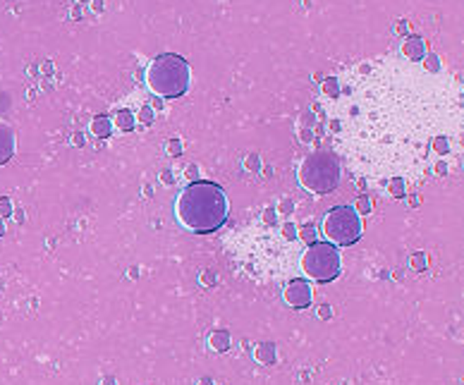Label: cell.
<instances>
[{
  "label": "cell",
  "instance_id": "1f68e13d",
  "mask_svg": "<svg viewBox=\"0 0 464 385\" xmlns=\"http://www.w3.org/2000/svg\"><path fill=\"white\" fill-rule=\"evenodd\" d=\"M409 29V24L407 22H400V24H395V31H407Z\"/></svg>",
  "mask_w": 464,
  "mask_h": 385
},
{
  "label": "cell",
  "instance_id": "4316f807",
  "mask_svg": "<svg viewBox=\"0 0 464 385\" xmlns=\"http://www.w3.org/2000/svg\"><path fill=\"white\" fill-rule=\"evenodd\" d=\"M72 144H75V147H84V134H72Z\"/></svg>",
  "mask_w": 464,
  "mask_h": 385
},
{
  "label": "cell",
  "instance_id": "8fae6325",
  "mask_svg": "<svg viewBox=\"0 0 464 385\" xmlns=\"http://www.w3.org/2000/svg\"><path fill=\"white\" fill-rule=\"evenodd\" d=\"M208 345L213 347L216 352H225L228 347H230V332L225 330H216L211 335V340H208Z\"/></svg>",
  "mask_w": 464,
  "mask_h": 385
},
{
  "label": "cell",
  "instance_id": "f1b7e54d",
  "mask_svg": "<svg viewBox=\"0 0 464 385\" xmlns=\"http://www.w3.org/2000/svg\"><path fill=\"white\" fill-rule=\"evenodd\" d=\"M319 316H321V319H331V306H321Z\"/></svg>",
  "mask_w": 464,
  "mask_h": 385
},
{
  "label": "cell",
  "instance_id": "ac0fdd59",
  "mask_svg": "<svg viewBox=\"0 0 464 385\" xmlns=\"http://www.w3.org/2000/svg\"><path fill=\"white\" fill-rule=\"evenodd\" d=\"M244 168L252 170V173H259V170H261V158H259V153H249L247 158H244Z\"/></svg>",
  "mask_w": 464,
  "mask_h": 385
},
{
  "label": "cell",
  "instance_id": "52a82bcc",
  "mask_svg": "<svg viewBox=\"0 0 464 385\" xmlns=\"http://www.w3.org/2000/svg\"><path fill=\"white\" fill-rule=\"evenodd\" d=\"M17 149V137H15V129L8 122H0V165H5L15 156Z\"/></svg>",
  "mask_w": 464,
  "mask_h": 385
},
{
  "label": "cell",
  "instance_id": "44dd1931",
  "mask_svg": "<svg viewBox=\"0 0 464 385\" xmlns=\"http://www.w3.org/2000/svg\"><path fill=\"white\" fill-rule=\"evenodd\" d=\"M12 201L8 199V196H0V220H3V218H10L12 216Z\"/></svg>",
  "mask_w": 464,
  "mask_h": 385
},
{
  "label": "cell",
  "instance_id": "d6986e66",
  "mask_svg": "<svg viewBox=\"0 0 464 385\" xmlns=\"http://www.w3.org/2000/svg\"><path fill=\"white\" fill-rule=\"evenodd\" d=\"M424 67L429 72H440V58H438L436 53H426V58H424Z\"/></svg>",
  "mask_w": 464,
  "mask_h": 385
},
{
  "label": "cell",
  "instance_id": "83f0119b",
  "mask_svg": "<svg viewBox=\"0 0 464 385\" xmlns=\"http://www.w3.org/2000/svg\"><path fill=\"white\" fill-rule=\"evenodd\" d=\"M201 283H203V285H213V283H216V278H213V273H211V270L201 275Z\"/></svg>",
  "mask_w": 464,
  "mask_h": 385
},
{
  "label": "cell",
  "instance_id": "d6a6232c",
  "mask_svg": "<svg viewBox=\"0 0 464 385\" xmlns=\"http://www.w3.org/2000/svg\"><path fill=\"white\" fill-rule=\"evenodd\" d=\"M154 108H163V101H160V98H154Z\"/></svg>",
  "mask_w": 464,
  "mask_h": 385
},
{
  "label": "cell",
  "instance_id": "484cf974",
  "mask_svg": "<svg viewBox=\"0 0 464 385\" xmlns=\"http://www.w3.org/2000/svg\"><path fill=\"white\" fill-rule=\"evenodd\" d=\"M160 182H163V185H173V173H170V170H163V173H160Z\"/></svg>",
  "mask_w": 464,
  "mask_h": 385
},
{
  "label": "cell",
  "instance_id": "d4e9b609",
  "mask_svg": "<svg viewBox=\"0 0 464 385\" xmlns=\"http://www.w3.org/2000/svg\"><path fill=\"white\" fill-rule=\"evenodd\" d=\"M299 139H301V142H304V144H309L311 139H314V137H311V129H309V127H301V132H299Z\"/></svg>",
  "mask_w": 464,
  "mask_h": 385
},
{
  "label": "cell",
  "instance_id": "4fadbf2b",
  "mask_svg": "<svg viewBox=\"0 0 464 385\" xmlns=\"http://www.w3.org/2000/svg\"><path fill=\"white\" fill-rule=\"evenodd\" d=\"M321 89L328 98H340V91H342L340 79H337V77H326L323 84H321Z\"/></svg>",
  "mask_w": 464,
  "mask_h": 385
},
{
  "label": "cell",
  "instance_id": "2e32d148",
  "mask_svg": "<svg viewBox=\"0 0 464 385\" xmlns=\"http://www.w3.org/2000/svg\"><path fill=\"white\" fill-rule=\"evenodd\" d=\"M409 266L414 268V270H426V268H429V254H426V252H416V254H411Z\"/></svg>",
  "mask_w": 464,
  "mask_h": 385
},
{
  "label": "cell",
  "instance_id": "cb8c5ba5",
  "mask_svg": "<svg viewBox=\"0 0 464 385\" xmlns=\"http://www.w3.org/2000/svg\"><path fill=\"white\" fill-rule=\"evenodd\" d=\"M292 208H295V206H292V201H290V199H283V201H280V204H278V211H280V213H285V216H290Z\"/></svg>",
  "mask_w": 464,
  "mask_h": 385
},
{
  "label": "cell",
  "instance_id": "6da1fadb",
  "mask_svg": "<svg viewBox=\"0 0 464 385\" xmlns=\"http://www.w3.org/2000/svg\"><path fill=\"white\" fill-rule=\"evenodd\" d=\"M230 213L225 189L211 180H196L187 185L175 199V216L182 227L194 235H211L221 230Z\"/></svg>",
  "mask_w": 464,
  "mask_h": 385
},
{
  "label": "cell",
  "instance_id": "e0dca14e",
  "mask_svg": "<svg viewBox=\"0 0 464 385\" xmlns=\"http://www.w3.org/2000/svg\"><path fill=\"white\" fill-rule=\"evenodd\" d=\"M354 211H357L359 216H369V213L373 211V204H371V199H369L366 194H359L357 204H354Z\"/></svg>",
  "mask_w": 464,
  "mask_h": 385
},
{
  "label": "cell",
  "instance_id": "4dcf8cb0",
  "mask_svg": "<svg viewBox=\"0 0 464 385\" xmlns=\"http://www.w3.org/2000/svg\"><path fill=\"white\" fill-rule=\"evenodd\" d=\"M409 206H411V208L421 206V199H419V196H416V194H411V196H409Z\"/></svg>",
  "mask_w": 464,
  "mask_h": 385
},
{
  "label": "cell",
  "instance_id": "7402d4cb",
  "mask_svg": "<svg viewBox=\"0 0 464 385\" xmlns=\"http://www.w3.org/2000/svg\"><path fill=\"white\" fill-rule=\"evenodd\" d=\"M165 149H168L170 156H182V139H177V137L170 139L168 147H165Z\"/></svg>",
  "mask_w": 464,
  "mask_h": 385
},
{
  "label": "cell",
  "instance_id": "9a60e30c",
  "mask_svg": "<svg viewBox=\"0 0 464 385\" xmlns=\"http://www.w3.org/2000/svg\"><path fill=\"white\" fill-rule=\"evenodd\" d=\"M257 359L259 361H263V364H273L275 361V347L273 345H259L257 347Z\"/></svg>",
  "mask_w": 464,
  "mask_h": 385
},
{
  "label": "cell",
  "instance_id": "603a6c76",
  "mask_svg": "<svg viewBox=\"0 0 464 385\" xmlns=\"http://www.w3.org/2000/svg\"><path fill=\"white\" fill-rule=\"evenodd\" d=\"M283 235L290 237V239L297 237V225H295V223H285V225H283Z\"/></svg>",
  "mask_w": 464,
  "mask_h": 385
},
{
  "label": "cell",
  "instance_id": "7c38bea8",
  "mask_svg": "<svg viewBox=\"0 0 464 385\" xmlns=\"http://www.w3.org/2000/svg\"><path fill=\"white\" fill-rule=\"evenodd\" d=\"M388 194L393 199H402L407 194V180L405 178H390L388 180Z\"/></svg>",
  "mask_w": 464,
  "mask_h": 385
},
{
  "label": "cell",
  "instance_id": "3957f363",
  "mask_svg": "<svg viewBox=\"0 0 464 385\" xmlns=\"http://www.w3.org/2000/svg\"><path fill=\"white\" fill-rule=\"evenodd\" d=\"M297 182L301 189L311 191L314 196H326L340 187L342 165L333 151H314L301 160L297 170Z\"/></svg>",
  "mask_w": 464,
  "mask_h": 385
},
{
  "label": "cell",
  "instance_id": "7a4b0ae2",
  "mask_svg": "<svg viewBox=\"0 0 464 385\" xmlns=\"http://www.w3.org/2000/svg\"><path fill=\"white\" fill-rule=\"evenodd\" d=\"M146 84L158 98H180L189 91L192 67L182 55L160 53L146 70Z\"/></svg>",
  "mask_w": 464,
  "mask_h": 385
},
{
  "label": "cell",
  "instance_id": "277c9868",
  "mask_svg": "<svg viewBox=\"0 0 464 385\" xmlns=\"http://www.w3.org/2000/svg\"><path fill=\"white\" fill-rule=\"evenodd\" d=\"M323 235L333 247H352L364 235L362 216L352 206H335L323 216Z\"/></svg>",
  "mask_w": 464,
  "mask_h": 385
},
{
  "label": "cell",
  "instance_id": "5bb4252c",
  "mask_svg": "<svg viewBox=\"0 0 464 385\" xmlns=\"http://www.w3.org/2000/svg\"><path fill=\"white\" fill-rule=\"evenodd\" d=\"M297 237H301L304 244L319 242V227H316L314 223H306V225H301V230H297Z\"/></svg>",
  "mask_w": 464,
  "mask_h": 385
},
{
  "label": "cell",
  "instance_id": "f546056e",
  "mask_svg": "<svg viewBox=\"0 0 464 385\" xmlns=\"http://www.w3.org/2000/svg\"><path fill=\"white\" fill-rule=\"evenodd\" d=\"M185 175H189V178L194 180V182L199 180V178H196V165H189V168H187V173H185Z\"/></svg>",
  "mask_w": 464,
  "mask_h": 385
},
{
  "label": "cell",
  "instance_id": "8992f818",
  "mask_svg": "<svg viewBox=\"0 0 464 385\" xmlns=\"http://www.w3.org/2000/svg\"><path fill=\"white\" fill-rule=\"evenodd\" d=\"M283 299L292 309H306L311 304V299H314V290H311V285L306 280H292L285 288Z\"/></svg>",
  "mask_w": 464,
  "mask_h": 385
},
{
  "label": "cell",
  "instance_id": "30bf717a",
  "mask_svg": "<svg viewBox=\"0 0 464 385\" xmlns=\"http://www.w3.org/2000/svg\"><path fill=\"white\" fill-rule=\"evenodd\" d=\"M113 127L122 129V132H132V129L137 127V118H134L132 111L122 108V111H118L115 118H113Z\"/></svg>",
  "mask_w": 464,
  "mask_h": 385
},
{
  "label": "cell",
  "instance_id": "ffe728a7",
  "mask_svg": "<svg viewBox=\"0 0 464 385\" xmlns=\"http://www.w3.org/2000/svg\"><path fill=\"white\" fill-rule=\"evenodd\" d=\"M134 118H137L139 122H142V124H146V127H149V124L154 122V108H151V106H144L142 111H139V115H134Z\"/></svg>",
  "mask_w": 464,
  "mask_h": 385
},
{
  "label": "cell",
  "instance_id": "9c48e42d",
  "mask_svg": "<svg viewBox=\"0 0 464 385\" xmlns=\"http://www.w3.org/2000/svg\"><path fill=\"white\" fill-rule=\"evenodd\" d=\"M113 132V120L108 115H96L91 120V134L98 139H108Z\"/></svg>",
  "mask_w": 464,
  "mask_h": 385
},
{
  "label": "cell",
  "instance_id": "5b68a950",
  "mask_svg": "<svg viewBox=\"0 0 464 385\" xmlns=\"http://www.w3.org/2000/svg\"><path fill=\"white\" fill-rule=\"evenodd\" d=\"M342 270V259L337 247L331 242H314L301 254V273L314 283H333Z\"/></svg>",
  "mask_w": 464,
  "mask_h": 385
},
{
  "label": "cell",
  "instance_id": "e575fe53",
  "mask_svg": "<svg viewBox=\"0 0 464 385\" xmlns=\"http://www.w3.org/2000/svg\"><path fill=\"white\" fill-rule=\"evenodd\" d=\"M201 385H211V381H203V383H201Z\"/></svg>",
  "mask_w": 464,
  "mask_h": 385
},
{
  "label": "cell",
  "instance_id": "836d02e7",
  "mask_svg": "<svg viewBox=\"0 0 464 385\" xmlns=\"http://www.w3.org/2000/svg\"><path fill=\"white\" fill-rule=\"evenodd\" d=\"M5 235V225H3V220H0V237Z\"/></svg>",
  "mask_w": 464,
  "mask_h": 385
},
{
  "label": "cell",
  "instance_id": "ba28073f",
  "mask_svg": "<svg viewBox=\"0 0 464 385\" xmlns=\"http://www.w3.org/2000/svg\"><path fill=\"white\" fill-rule=\"evenodd\" d=\"M402 55L411 62H421L426 58V41L421 36H407L402 44Z\"/></svg>",
  "mask_w": 464,
  "mask_h": 385
}]
</instances>
